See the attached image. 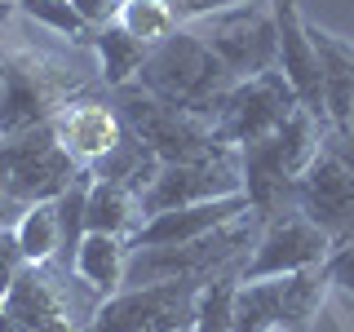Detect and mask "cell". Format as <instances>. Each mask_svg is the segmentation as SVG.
<instances>
[{
    "label": "cell",
    "instance_id": "1",
    "mask_svg": "<svg viewBox=\"0 0 354 332\" xmlns=\"http://www.w3.org/2000/svg\"><path fill=\"white\" fill-rule=\"evenodd\" d=\"M133 84H142L147 93H155L169 107H182L191 116L213 120L221 98L235 89V75L226 71V62L208 49L204 36H199L191 22H182L173 36L151 44V53H147V62H142Z\"/></svg>",
    "mask_w": 354,
    "mask_h": 332
},
{
    "label": "cell",
    "instance_id": "2",
    "mask_svg": "<svg viewBox=\"0 0 354 332\" xmlns=\"http://www.w3.org/2000/svg\"><path fill=\"white\" fill-rule=\"evenodd\" d=\"M328 129L332 124H324L319 116H310V111L301 107L279 133L239 147L243 195H248L252 213H257L261 221L279 217L283 208H297V177H301L310 164H315V155L324 151Z\"/></svg>",
    "mask_w": 354,
    "mask_h": 332
},
{
    "label": "cell",
    "instance_id": "3",
    "mask_svg": "<svg viewBox=\"0 0 354 332\" xmlns=\"http://www.w3.org/2000/svg\"><path fill=\"white\" fill-rule=\"evenodd\" d=\"M261 226L266 221L248 208V213L230 217L226 226L208 230V235H195V239H182V243H160V248H133L124 288L164 284V279H199L204 284L221 270H239L248 261Z\"/></svg>",
    "mask_w": 354,
    "mask_h": 332
},
{
    "label": "cell",
    "instance_id": "4",
    "mask_svg": "<svg viewBox=\"0 0 354 332\" xmlns=\"http://www.w3.org/2000/svg\"><path fill=\"white\" fill-rule=\"evenodd\" d=\"M115 111L124 116V124L160 155V164H186V160H208V155L230 151L226 142H221L213 120L160 102V98L147 93L142 84H120L115 89Z\"/></svg>",
    "mask_w": 354,
    "mask_h": 332
},
{
    "label": "cell",
    "instance_id": "5",
    "mask_svg": "<svg viewBox=\"0 0 354 332\" xmlns=\"http://www.w3.org/2000/svg\"><path fill=\"white\" fill-rule=\"evenodd\" d=\"M191 27L226 62V71L235 80H248V75L279 66V27H274L270 0H243V5L213 9L204 18H191Z\"/></svg>",
    "mask_w": 354,
    "mask_h": 332
},
{
    "label": "cell",
    "instance_id": "6",
    "mask_svg": "<svg viewBox=\"0 0 354 332\" xmlns=\"http://www.w3.org/2000/svg\"><path fill=\"white\" fill-rule=\"evenodd\" d=\"M80 75H71L62 62L44 58L36 49H9L5 62V98H0V138L49 124L62 102H71V89Z\"/></svg>",
    "mask_w": 354,
    "mask_h": 332
},
{
    "label": "cell",
    "instance_id": "7",
    "mask_svg": "<svg viewBox=\"0 0 354 332\" xmlns=\"http://www.w3.org/2000/svg\"><path fill=\"white\" fill-rule=\"evenodd\" d=\"M297 111H301L297 89L288 84V75L274 66V71L235 80V89L221 98L213 124L221 133V142L239 151V147H248V142H261V138H270V133H279Z\"/></svg>",
    "mask_w": 354,
    "mask_h": 332
},
{
    "label": "cell",
    "instance_id": "8",
    "mask_svg": "<svg viewBox=\"0 0 354 332\" xmlns=\"http://www.w3.org/2000/svg\"><path fill=\"white\" fill-rule=\"evenodd\" d=\"M199 279H164L124 288L97 302L93 319L80 332H151V328H191L195 324V297Z\"/></svg>",
    "mask_w": 354,
    "mask_h": 332
},
{
    "label": "cell",
    "instance_id": "9",
    "mask_svg": "<svg viewBox=\"0 0 354 332\" xmlns=\"http://www.w3.org/2000/svg\"><path fill=\"white\" fill-rule=\"evenodd\" d=\"M80 169H84V164L58 142L53 120H49V124L27 129V133H18V138H0V177H5L27 204L58 199Z\"/></svg>",
    "mask_w": 354,
    "mask_h": 332
},
{
    "label": "cell",
    "instance_id": "10",
    "mask_svg": "<svg viewBox=\"0 0 354 332\" xmlns=\"http://www.w3.org/2000/svg\"><path fill=\"white\" fill-rule=\"evenodd\" d=\"M332 252V235L315 226L301 208H283L261 226L248 261L239 266V279H274V275H297L310 266H324Z\"/></svg>",
    "mask_w": 354,
    "mask_h": 332
},
{
    "label": "cell",
    "instance_id": "11",
    "mask_svg": "<svg viewBox=\"0 0 354 332\" xmlns=\"http://www.w3.org/2000/svg\"><path fill=\"white\" fill-rule=\"evenodd\" d=\"M221 195H243V164L235 147L208 155V160L160 164V173L142 191V213L155 217V213H169V208L204 204V199H221Z\"/></svg>",
    "mask_w": 354,
    "mask_h": 332
},
{
    "label": "cell",
    "instance_id": "12",
    "mask_svg": "<svg viewBox=\"0 0 354 332\" xmlns=\"http://www.w3.org/2000/svg\"><path fill=\"white\" fill-rule=\"evenodd\" d=\"M0 315L22 324L27 332H80L88 324V315H80L75 297L66 293L58 261L22 266L18 279L9 284V293L0 297Z\"/></svg>",
    "mask_w": 354,
    "mask_h": 332
},
{
    "label": "cell",
    "instance_id": "13",
    "mask_svg": "<svg viewBox=\"0 0 354 332\" xmlns=\"http://www.w3.org/2000/svg\"><path fill=\"white\" fill-rule=\"evenodd\" d=\"M297 208L315 226H324L332 243L354 239V173L328 147V138H324V151L315 155V164L297 177Z\"/></svg>",
    "mask_w": 354,
    "mask_h": 332
},
{
    "label": "cell",
    "instance_id": "14",
    "mask_svg": "<svg viewBox=\"0 0 354 332\" xmlns=\"http://www.w3.org/2000/svg\"><path fill=\"white\" fill-rule=\"evenodd\" d=\"M270 9H274V27H279V71L297 89V102L324 124H332L324 98V62H319L315 36H310V18L301 14L297 0H270Z\"/></svg>",
    "mask_w": 354,
    "mask_h": 332
},
{
    "label": "cell",
    "instance_id": "15",
    "mask_svg": "<svg viewBox=\"0 0 354 332\" xmlns=\"http://www.w3.org/2000/svg\"><path fill=\"white\" fill-rule=\"evenodd\" d=\"M124 129H129L124 116H120L115 107H106V102H93V98H71V102H62L58 116H53L58 142L80 164L102 160V155L124 138Z\"/></svg>",
    "mask_w": 354,
    "mask_h": 332
},
{
    "label": "cell",
    "instance_id": "16",
    "mask_svg": "<svg viewBox=\"0 0 354 332\" xmlns=\"http://www.w3.org/2000/svg\"><path fill=\"white\" fill-rule=\"evenodd\" d=\"M248 195H221V199H204V204H186V208H169V213H155L142 221V230L129 243L133 248H160V243H182L195 235L226 226L230 217L248 213Z\"/></svg>",
    "mask_w": 354,
    "mask_h": 332
},
{
    "label": "cell",
    "instance_id": "17",
    "mask_svg": "<svg viewBox=\"0 0 354 332\" xmlns=\"http://www.w3.org/2000/svg\"><path fill=\"white\" fill-rule=\"evenodd\" d=\"M129 252H133V243L124 235H102V230H88V235L80 239V252H75L71 275L88 288V293L111 297V293H120V288H124Z\"/></svg>",
    "mask_w": 354,
    "mask_h": 332
},
{
    "label": "cell",
    "instance_id": "18",
    "mask_svg": "<svg viewBox=\"0 0 354 332\" xmlns=\"http://www.w3.org/2000/svg\"><path fill=\"white\" fill-rule=\"evenodd\" d=\"M310 36H315L319 62H324L328 120H332V129H346L350 111H354V40L332 36V31H324L319 22H310Z\"/></svg>",
    "mask_w": 354,
    "mask_h": 332
},
{
    "label": "cell",
    "instance_id": "19",
    "mask_svg": "<svg viewBox=\"0 0 354 332\" xmlns=\"http://www.w3.org/2000/svg\"><path fill=\"white\" fill-rule=\"evenodd\" d=\"M142 195L124 182H111V177H93L88 186V208H84V226L102 230V235H124L133 239L142 230Z\"/></svg>",
    "mask_w": 354,
    "mask_h": 332
},
{
    "label": "cell",
    "instance_id": "20",
    "mask_svg": "<svg viewBox=\"0 0 354 332\" xmlns=\"http://www.w3.org/2000/svg\"><path fill=\"white\" fill-rule=\"evenodd\" d=\"M88 44H93L97 71H102V80H106L111 89L138 80L142 62H147V53H151V44L138 40L129 27H120V22H106V27H97L93 36H88Z\"/></svg>",
    "mask_w": 354,
    "mask_h": 332
},
{
    "label": "cell",
    "instance_id": "21",
    "mask_svg": "<svg viewBox=\"0 0 354 332\" xmlns=\"http://www.w3.org/2000/svg\"><path fill=\"white\" fill-rule=\"evenodd\" d=\"M283 324V275L274 279H239L235 332H279Z\"/></svg>",
    "mask_w": 354,
    "mask_h": 332
},
{
    "label": "cell",
    "instance_id": "22",
    "mask_svg": "<svg viewBox=\"0 0 354 332\" xmlns=\"http://www.w3.org/2000/svg\"><path fill=\"white\" fill-rule=\"evenodd\" d=\"M18 235V248L31 266H44V261H58L62 252V221H58V199H40V204L27 208V217L14 226Z\"/></svg>",
    "mask_w": 354,
    "mask_h": 332
},
{
    "label": "cell",
    "instance_id": "23",
    "mask_svg": "<svg viewBox=\"0 0 354 332\" xmlns=\"http://www.w3.org/2000/svg\"><path fill=\"white\" fill-rule=\"evenodd\" d=\"M235 293H239V270H221L213 279H204L195 297L191 332H235Z\"/></svg>",
    "mask_w": 354,
    "mask_h": 332
},
{
    "label": "cell",
    "instance_id": "24",
    "mask_svg": "<svg viewBox=\"0 0 354 332\" xmlns=\"http://www.w3.org/2000/svg\"><path fill=\"white\" fill-rule=\"evenodd\" d=\"M120 27H129L138 40L147 44H160L164 36H173L177 27H182V18H177V9L169 0H120Z\"/></svg>",
    "mask_w": 354,
    "mask_h": 332
},
{
    "label": "cell",
    "instance_id": "25",
    "mask_svg": "<svg viewBox=\"0 0 354 332\" xmlns=\"http://www.w3.org/2000/svg\"><path fill=\"white\" fill-rule=\"evenodd\" d=\"M18 14H27L31 22H40V27H49L53 36H66V40H88L93 31H88V22L71 9V0H14Z\"/></svg>",
    "mask_w": 354,
    "mask_h": 332
},
{
    "label": "cell",
    "instance_id": "26",
    "mask_svg": "<svg viewBox=\"0 0 354 332\" xmlns=\"http://www.w3.org/2000/svg\"><path fill=\"white\" fill-rule=\"evenodd\" d=\"M324 275H328V284L337 288V293H346L350 302H354V239L332 243V252H328V261H324Z\"/></svg>",
    "mask_w": 354,
    "mask_h": 332
},
{
    "label": "cell",
    "instance_id": "27",
    "mask_svg": "<svg viewBox=\"0 0 354 332\" xmlns=\"http://www.w3.org/2000/svg\"><path fill=\"white\" fill-rule=\"evenodd\" d=\"M22 266H27V257H22V248H18V235L9 226H0V297L9 293V284L18 279Z\"/></svg>",
    "mask_w": 354,
    "mask_h": 332
},
{
    "label": "cell",
    "instance_id": "28",
    "mask_svg": "<svg viewBox=\"0 0 354 332\" xmlns=\"http://www.w3.org/2000/svg\"><path fill=\"white\" fill-rule=\"evenodd\" d=\"M71 9L88 22V31H97V27L120 18V0H71Z\"/></svg>",
    "mask_w": 354,
    "mask_h": 332
},
{
    "label": "cell",
    "instance_id": "29",
    "mask_svg": "<svg viewBox=\"0 0 354 332\" xmlns=\"http://www.w3.org/2000/svg\"><path fill=\"white\" fill-rule=\"evenodd\" d=\"M27 208H31L27 199H22V195L14 191V186H9L5 177H0V226H9V230H14L18 221L27 217Z\"/></svg>",
    "mask_w": 354,
    "mask_h": 332
},
{
    "label": "cell",
    "instance_id": "30",
    "mask_svg": "<svg viewBox=\"0 0 354 332\" xmlns=\"http://www.w3.org/2000/svg\"><path fill=\"white\" fill-rule=\"evenodd\" d=\"M169 5L177 9V18H182V22H191V18H204V14H213V9L243 5V0H169Z\"/></svg>",
    "mask_w": 354,
    "mask_h": 332
},
{
    "label": "cell",
    "instance_id": "31",
    "mask_svg": "<svg viewBox=\"0 0 354 332\" xmlns=\"http://www.w3.org/2000/svg\"><path fill=\"white\" fill-rule=\"evenodd\" d=\"M328 147L341 155V160L350 164V173H354V129H328Z\"/></svg>",
    "mask_w": 354,
    "mask_h": 332
},
{
    "label": "cell",
    "instance_id": "32",
    "mask_svg": "<svg viewBox=\"0 0 354 332\" xmlns=\"http://www.w3.org/2000/svg\"><path fill=\"white\" fill-rule=\"evenodd\" d=\"M14 14H18V5H14V0H0V27H5V22L14 18Z\"/></svg>",
    "mask_w": 354,
    "mask_h": 332
},
{
    "label": "cell",
    "instance_id": "33",
    "mask_svg": "<svg viewBox=\"0 0 354 332\" xmlns=\"http://www.w3.org/2000/svg\"><path fill=\"white\" fill-rule=\"evenodd\" d=\"M0 332H27V328H22V324H14V319H5V315H0Z\"/></svg>",
    "mask_w": 354,
    "mask_h": 332
},
{
    "label": "cell",
    "instance_id": "34",
    "mask_svg": "<svg viewBox=\"0 0 354 332\" xmlns=\"http://www.w3.org/2000/svg\"><path fill=\"white\" fill-rule=\"evenodd\" d=\"M5 62H9V49H0V98H5Z\"/></svg>",
    "mask_w": 354,
    "mask_h": 332
},
{
    "label": "cell",
    "instance_id": "35",
    "mask_svg": "<svg viewBox=\"0 0 354 332\" xmlns=\"http://www.w3.org/2000/svg\"><path fill=\"white\" fill-rule=\"evenodd\" d=\"M151 332H191V328H151Z\"/></svg>",
    "mask_w": 354,
    "mask_h": 332
},
{
    "label": "cell",
    "instance_id": "36",
    "mask_svg": "<svg viewBox=\"0 0 354 332\" xmlns=\"http://www.w3.org/2000/svg\"><path fill=\"white\" fill-rule=\"evenodd\" d=\"M346 129H354V111H350V124H346Z\"/></svg>",
    "mask_w": 354,
    "mask_h": 332
}]
</instances>
